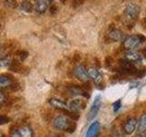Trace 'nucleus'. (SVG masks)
<instances>
[{
  "label": "nucleus",
  "instance_id": "1",
  "mask_svg": "<svg viewBox=\"0 0 146 137\" xmlns=\"http://www.w3.org/2000/svg\"><path fill=\"white\" fill-rule=\"evenodd\" d=\"M53 125L56 129L59 131H64L68 132H74L76 130V122L70 117L67 115H59L54 119Z\"/></svg>",
  "mask_w": 146,
  "mask_h": 137
},
{
  "label": "nucleus",
  "instance_id": "4",
  "mask_svg": "<svg viewBox=\"0 0 146 137\" xmlns=\"http://www.w3.org/2000/svg\"><path fill=\"white\" fill-rule=\"evenodd\" d=\"M100 105H102V96L97 95L94 98L92 105H91V107L88 112V121H92L96 117V115H97L100 111Z\"/></svg>",
  "mask_w": 146,
  "mask_h": 137
},
{
  "label": "nucleus",
  "instance_id": "7",
  "mask_svg": "<svg viewBox=\"0 0 146 137\" xmlns=\"http://www.w3.org/2000/svg\"><path fill=\"white\" fill-rule=\"evenodd\" d=\"M68 110L70 112H79L81 110H83L86 107V102L81 99H75L72 100L71 102L68 103Z\"/></svg>",
  "mask_w": 146,
  "mask_h": 137
},
{
  "label": "nucleus",
  "instance_id": "12",
  "mask_svg": "<svg viewBox=\"0 0 146 137\" xmlns=\"http://www.w3.org/2000/svg\"><path fill=\"white\" fill-rule=\"evenodd\" d=\"M89 77L90 79H92L95 84L100 85L102 82V75L96 68H90L88 70Z\"/></svg>",
  "mask_w": 146,
  "mask_h": 137
},
{
  "label": "nucleus",
  "instance_id": "23",
  "mask_svg": "<svg viewBox=\"0 0 146 137\" xmlns=\"http://www.w3.org/2000/svg\"><path fill=\"white\" fill-rule=\"evenodd\" d=\"M49 12L51 15H54V14H56L58 12V7H56V5H52L51 7L49 8Z\"/></svg>",
  "mask_w": 146,
  "mask_h": 137
},
{
  "label": "nucleus",
  "instance_id": "14",
  "mask_svg": "<svg viewBox=\"0 0 146 137\" xmlns=\"http://www.w3.org/2000/svg\"><path fill=\"white\" fill-rule=\"evenodd\" d=\"M108 37L111 41H121L123 39V33L118 29H112L109 32Z\"/></svg>",
  "mask_w": 146,
  "mask_h": 137
},
{
  "label": "nucleus",
  "instance_id": "5",
  "mask_svg": "<svg viewBox=\"0 0 146 137\" xmlns=\"http://www.w3.org/2000/svg\"><path fill=\"white\" fill-rule=\"evenodd\" d=\"M10 137H33V132L29 126H22L13 131Z\"/></svg>",
  "mask_w": 146,
  "mask_h": 137
},
{
  "label": "nucleus",
  "instance_id": "6",
  "mask_svg": "<svg viewBox=\"0 0 146 137\" xmlns=\"http://www.w3.org/2000/svg\"><path fill=\"white\" fill-rule=\"evenodd\" d=\"M48 102L49 104L51 105L52 107H54L55 109H58V110H60V111L64 112H65L67 115L68 113H70V110H68V104L65 102H63V100H59V99H57V98H51V99H49L48 100Z\"/></svg>",
  "mask_w": 146,
  "mask_h": 137
},
{
  "label": "nucleus",
  "instance_id": "13",
  "mask_svg": "<svg viewBox=\"0 0 146 137\" xmlns=\"http://www.w3.org/2000/svg\"><path fill=\"white\" fill-rule=\"evenodd\" d=\"M13 86V80L8 75L0 76V90H5Z\"/></svg>",
  "mask_w": 146,
  "mask_h": 137
},
{
  "label": "nucleus",
  "instance_id": "3",
  "mask_svg": "<svg viewBox=\"0 0 146 137\" xmlns=\"http://www.w3.org/2000/svg\"><path fill=\"white\" fill-rule=\"evenodd\" d=\"M123 13H124L125 19L129 22L128 27H130V22L134 21L135 19H137V17H139L140 7L138 5H136V4H129L126 6Z\"/></svg>",
  "mask_w": 146,
  "mask_h": 137
},
{
  "label": "nucleus",
  "instance_id": "28",
  "mask_svg": "<svg viewBox=\"0 0 146 137\" xmlns=\"http://www.w3.org/2000/svg\"><path fill=\"white\" fill-rule=\"evenodd\" d=\"M44 1H46V2H51V1H53V0H44Z\"/></svg>",
  "mask_w": 146,
  "mask_h": 137
},
{
  "label": "nucleus",
  "instance_id": "26",
  "mask_svg": "<svg viewBox=\"0 0 146 137\" xmlns=\"http://www.w3.org/2000/svg\"><path fill=\"white\" fill-rule=\"evenodd\" d=\"M143 56H144V58L146 59V48L143 50Z\"/></svg>",
  "mask_w": 146,
  "mask_h": 137
},
{
  "label": "nucleus",
  "instance_id": "19",
  "mask_svg": "<svg viewBox=\"0 0 146 137\" xmlns=\"http://www.w3.org/2000/svg\"><path fill=\"white\" fill-rule=\"evenodd\" d=\"M22 10H24L27 13H30L32 11V5L29 1H24L21 4Z\"/></svg>",
  "mask_w": 146,
  "mask_h": 137
},
{
  "label": "nucleus",
  "instance_id": "9",
  "mask_svg": "<svg viewBox=\"0 0 146 137\" xmlns=\"http://www.w3.org/2000/svg\"><path fill=\"white\" fill-rule=\"evenodd\" d=\"M136 124H137V121L135 118L131 117V118L127 119L124 122V124H123V132L128 135L133 134V132L136 129Z\"/></svg>",
  "mask_w": 146,
  "mask_h": 137
},
{
  "label": "nucleus",
  "instance_id": "22",
  "mask_svg": "<svg viewBox=\"0 0 146 137\" xmlns=\"http://www.w3.org/2000/svg\"><path fill=\"white\" fill-rule=\"evenodd\" d=\"M6 5L7 7H15L17 5V2L16 1V0H6Z\"/></svg>",
  "mask_w": 146,
  "mask_h": 137
},
{
  "label": "nucleus",
  "instance_id": "20",
  "mask_svg": "<svg viewBox=\"0 0 146 137\" xmlns=\"http://www.w3.org/2000/svg\"><path fill=\"white\" fill-rule=\"evenodd\" d=\"M112 107H113V112H117L121 108V100H117L116 102L112 104Z\"/></svg>",
  "mask_w": 146,
  "mask_h": 137
},
{
  "label": "nucleus",
  "instance_id": "15",
  "mask_svg": "<svg viewBox=\"0 0 146 137\" xmlns=\"http://www.w3.org/2000/svg\"><path fill=\"white\" fill-rule=\"evenodd\" d=\"M146 131V114H143L138 122H137V132L139 134H141V132H144Z\"/></svg>",
  "mask_w": 146,
  "mask_h": 137
},
{
  "label": "nucleus",
  "instance_id": "2",
  "mask_svg": "<svg viewBox=\"0 0 146 137\" xmlns=\"http://www.w3.org/2000/svg\"><path fill=\"white\" fill-rule=\"evenodd\" d=\"M145 40H146V38L141 34L130 36L123 40V48L127 50L134 49L137 47H139V46L143 42H144Z\"/></svg>",
  "mask_w": 146,
  "mask_h": 137
},
{
  "label": "nucleus",
  "instance_id": "21",
  "mask_svg": "<svg viewBox=\"0 0 146 137\" xmlns=\"http://www.w3.org/2000/svg\"><path fill=\"white\" fill-rule=\"evenodd\" d=\"M9 122V118L6 115H2L0 114V125H3V124H6Z\"/></svg>",
  "mask_w": 146,
  "mask_h": 137
},
{
  "label": "nucleus",
  "instance_id": "11",
  "mask_svg": "<svg viewBox=\"0 0 146 137\" xmlns=\"http://www.w3.org/2000/svg\"><path fill=\"white\" fill-rule=\"evenodd\" d=\"M68 91L72 96H83V97H86V98L90 97V95L88 94V91L84 88H81V87L77 86V85L70 86V88L68 89Z\"/></svg>",
  "mask_w": 146,
  "mask_h": 137
},
{
  "label": "nucleus",
  "instance_id": "16",
  "mask_svg": "<svg viewBox=\"0 0 146 137\" xmlns=\"http://www.w3.org/2000/svg\"><path fill=\"white\" fill-rule=\"evenodd\" d=\"M125 59H127L128 61H130L132 63H140L141 61V57L139 54H137L135 52H128L125 56Z\"/></svg>",
  "mask_w": 146,
  "mask_h": 137
},
{
  "label": "nucleus",
  "instance_id": "18",
  "mask_svg": "<svg viewBox=\"0 0 146 137\" xmlns=\"http://www.w3.org/2000/svg\"><path fill=\"white\" fill-rule=\"evenodd\" d=\"M11 62L12 61L9 59H7V58L0 59V70H4V68H10Z\"/></svg>",
  "mask_w": 146,
  "mask_h": 137
},
{
  "label": "nucleus",
  "instance_id": "8",
  "mask_svg": "<svg viewBox=\"0 0 146 137\" xmlns=\"http://www.w3.org/2000/svg\"><path fill=\"white\" fill-rule=\"evenodd\" d=\"M74 75L77 79H79L80 80L82 81H88L89 80V73L88 70H86L84 66L79 65L74 68Z\"/></svg>",
  "mask_w": 146,
  "mask_h": 137
},
{
  "label": "nucleus",
  "instance_id": "25",
  "mask_svg": "<svg viewBox=\"0 0 146 137\" xmlns=\"http://www.w3.org/2000/svg\"><path fill=\"white\" fill-rule=\"evenodd\" d=\"M6 102V96H5V94L2 92V91H0V106Z\"/></svg>",
  "mask_w": 146,
  "mask_h": 137
},
{
  "label": "nucleus",
  "instance_id": "29",
  "mask_svg": "<svg viewBox=\"0 0 146 137\" xmlns=\"http://www.w3.org/2000/svg\"><path fill=\"white\" fill-rule=\"evenodd\" d=\"M143 137H146V131L144 132V136H143Z\"/></svg>",
  "mask_w": 146,
  "mask_h": 137
},
{
  "label": "nucleus",
  "instance_id": "27",
  "mask_svg": "<svg viewBox=\"0 0 146 137\" xmlns=\"http://www.w3.org/2000/svg\"><path fill=\"white\" fill-rule=\"evenodd\" d=\"M135 137H143V135H141V134H136V136Z\"/></svg>",
  "mask_w": 146,
  "mask_h": 137
},
{
  "label": "nucleus",
  "instance_id": "17",
  "mask_svg": "<svg viewBox=\"0 0 146 137\" xmlns=\"http://www.w3.org/2000/svg\"><path fill=\"white\" fill-rule=\"evenodd\" d=\"M35 9L38 13L43 14L48 9V3L44 1V0H39V1L36 2V6H35Z\"/></svg>",
  "mask_w": 146,
  "mask_h": 137
},
{
  "label": "nucleus",
  "instance_id": "24",
  "mask_svg": "<svg viewBox=\"0 0 146 137\" xmlns=\"http://www.w3.org/2000/svg\"><path fill=\"white\" fill-rule=\"evenodd\" d=\"M27 55H29V53H27V51H21V52L19 53V58H20L21 61H24V59H27Z\"/></svg>",
  "mask_w": 146,
  "mask_h": 137
},
{
  "label": "nucleus",
  "instance_id": "10",
  "mask_svg": "<svg viewBox=\"0 0 146 137\" xmlns=\"http://www.w3.org/2000/svg\"><path fill=\"white\" fill-rule=\"evenodd\" d=\"M100 132V124L98 121L93 122L88 128L85 137H98Z\"/></svg>",
  "mask_w": 146,
  "mask_h": 137
}]
</instances>
